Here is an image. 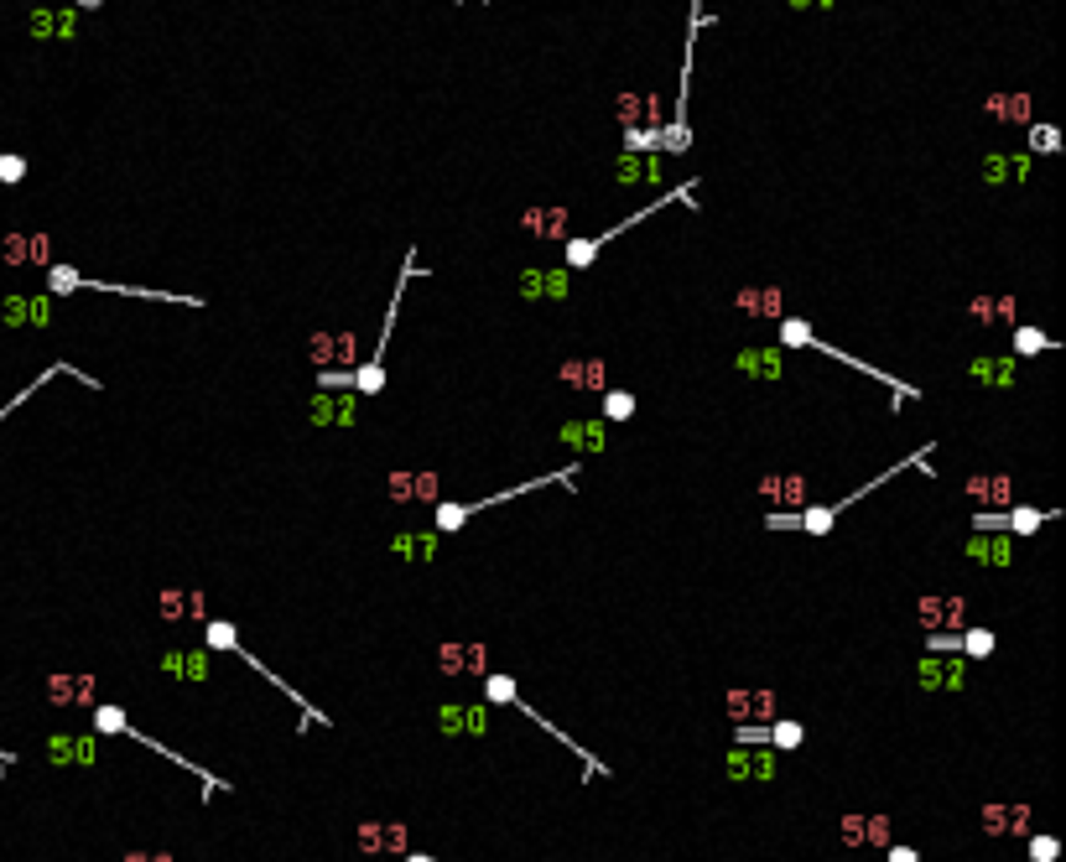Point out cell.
I'll use <instances>...</instances> for the list:
<instances>
[{"label":"cell","instance_id":"6da1fadb","mask_svg":"<svg viewBox=\"0 0 1066 862\" xmlns=\"http://www.w3.org/2000/svg\"><path fill=\"white\" fill-rule=\"evenodd\" d=\"M692 193H698V177H692V182H682V187H671V193H661V198H650L645 209H635L630 218H619V224H614V229H604V234H593V239H562V244H567V266H562V270H588L593 260H599V255H604V250H609V239H619L624 229L645 224L650 213H661L666 203H698Z\"/></svg>","mask_w":1066,"mask_h":862},{"label":"cell","instance_id":"7a4b0ae2","mask_svg":"<svg viewBox=\"0 0 1066 862\" xmlns=\"http://www.w3.org/2000/svg\"><path fill=\"white\" fill-rule=\"evenodd\" d=\"M578 478V463H567V468H557V473H541V478H531V483H516V488H500V494H489V499H437V536H453V530H463L474 514H484V509L494 505H505V499H520V494H531V488H547V483H573Z\"/></svg>","mask_w":1066,"mask_h":862},{"label":"cell","instance_id":"3957f363","mask_svg":"<svg viewBox=\"0 0 1066 862\" xmlns=\"http://www.w3.org/2000/svg\"><path fill=\"white\" fill-rule=\"evenodd\" d=\"M775 338H781V349H812V354H827V358H838V364H848V369H858V374H869V380L889 385V390H895V406H900V400H915L911 385H900L895 374H884V369H874V364H858L853 354L832 349V343H827V338H817V332L801 323V317H781V323H775Z\"/></svg>","mask_w":1066,"mask_h":862},{"label":"cell","instance_id":"277c9868","mask_svg":"<svg viewBox=\"0 0 1066 862\" xmlns=\"http://www.w3.org/2000/svg\"><path fill=\"white\" fill-rule=\"evenodd\" d=\"M733 312H744L749 323H781L786 317V291L775 281H755L733 291Z\"/></svg>","mask_w":1066,"mask_h":862},{"label":"cell","instance_id":"5b68a950","mask_svg":"<svg viewBox=\"0 0 1066 862\" xmlns=\"http://www.w3.org/2000/svg\"><path fill=\"white\" fill-rule=\"evenodd\" d=\"M359 852L365 858H406L411 852L406 821H359Z\"/></svg>","mask_w":1066,"mask_h":862},{"label":"cell","instance_id":"8992f818","mask_svg":"<svg viewBox=\"0 0 1066 862\" xmlns=\"http://www.w3.org/2000/svg\"><path fill=\"white\" fill-rule=\"evenodd\" d=\"M723 712L733 717V727H744V722L770 727V722L781 717V702H775V691H739V685H733L729 696H723Z\"/></svg>","mask_w":1066,"mask_h":862},{"label":"cell","instance_id":"52a82bcc","mask_svg":"<svg viewBox=\"0 0 1066 862\" xmlns=\"http://www.w3.org/2000/svg\"><path fill=\"white\" fill-rule=\"evenodd\" d=\"M963 494H968L973 505H983L978 514H1004V509L1020 505V499H1014V478H1009V473H973Z\"/></svg>","mask_w":1066,"mask_h":862},{"label":"cell","instance_id":"ba28073f","mask_svg":"<svg viewBox=\"0 0 1066 862\" xmlns=\"http://www.w3.org/2000/svg\"><path fill=\"white\" fill-rule=\"evenodd\" d=\"M312 426H359V395L354 390H318L312 395Z\"/></svg>","mask_w":1066,"mask_h":862},{"label":"cell","instance_id":"9c48e42d","mask_svg":"<svg viewBox=\"0 0 1066 862\" xmlns=\"http://www.w3.org/2000/svg\"><path fill=\"white\" fill-rule=\"evenodd\" d=\"M557 442L573 452H609V421L599 416H573L557 426Z\"/></svg>","mask_w":1066,"mask_h":862},{"label":"cell","instance_id":"30bf717a","mask_svg":"<svg viewBox=\"0 0 1066 862\" xmlns=\"http://www.w3.org/2000/svg\"><path fill=\"white\" fill-rule=\"evenodd\" d=\"M557 380L567 390H578V395H604L609 390V364L604 358H567V364H557Z\"/></svg>","mask_w":1066,"mask_h":862},{"label":"cell","instance_id":"8fae6325","mask_svg":"<svg viewBox=\"0 0 1066 862\" xmlns=\"http://www.w3.org/2000/svg\"><path fill=\"white\" fill-rule=\"evenodd\" d=\"M437 670H442L448 681H458V676H479V681H484L489 676V650L484 644H442V650H437Z\"/></svg>","mask_w":1066,"mask_h":862},{"label":"cell","instance_id":"7c38bea8","mask_svg":"<svg viewBox=\"0 0 1066 862\" xmlns=\"http://www.w3.org/2000/svg\"><path fill=\"white\" fill-rule=\"evenodd\" d=\"M915 681L926 685V691H963V685H968V670H963L957 654H926V660L915 665Z\"/></svg>","mask_w":1066,"mask_h":862},{"label":"cell","instance_id":"4fadbf2b","mask_svg":"<svg viewBox=\"0 0 1066 862\" xmlns=\"http://www.w3.org/2000/svg\"><path fill=\"white\" fill-rule=\"evenodd\" d=\"M437 727L453 733V738H484L489 712H484V702H448V707L437 712Z\"/></svg>","mask_w":1066,"mask_h":862},{"label":"cell","instance_id":"5bb4252c","mask_svg":"<svg viewBox=\"0 0 1066 862\" xmlns=\"http://www.w3.org/2000/svg\"><path fill=\"white\" fill-rule=\"evenodd\" d=\"M203 608H209V597L198 593V587H161V593H156V613H161L167 624H178V619H198V624H203V619H209Z\"/></svg>","mask_w":1066,"mask_h":862},{"label":"cell","instance_id":"9a60e30c","mask_svg":"<svg viewBox=\"0 0 1066 862\" xmlns=\"http://www.w3.org/2000/svg\"><path fill=\"white\" fill-rule=\"evenodd\" d=\"M729 779H739V784L775 779V753L770 748H729Z\"/></svg>","mask_w":1066,"mask_h":862},{"label":"cell","instance_id":"2e32d148","mask_svg":"<svg viewBox=\"0 0 1066 862\" xmlns=\"http://www.w3.org/2000/svg\"><path fill=\"white\" fill-rule=\"evenodd\" d=\"M27 31L37 42H47V37H58V42H73V31H79V11L73 5H62V11H47V5H37L27 16Z\"/></svg>","mask_w":1066,"mask_h":862},{"label":"cell","instance_id":"e0dca14e","mask_svg":"<svg viewBox=\"0 0 1066 862\" xmlns=\"http://www.w3.org/2000/svg\"><path fill=\"white\" fill-rule=\"evenodd\" d=\"M963 551H968V562L1009 566V562H1014V536H1004V530H973Z\"/></svg>","mask_w":1066,"mask_h":862},{"label":"cell","instance_id":"ac0fdd59","mask_svg":"<svg viewBox=\"0 0 1066 862\" xmlns=\"http://www.w3.org/2000/svg\"><path fill=\"white\" fill-rule=\"evenodd\" d=\"M47 759L53 764H94L99 759V738H89V733H53L47 738Z\"/></svg>","mask_w":1066,"mask_h":862},{"label":"cell","instance_id":"d6986e66","mask_svg":"<svg viewBox=\"0 0 1066 862\" xmlns=\"http://www.w3.org/2000/svg\"><path fill=\"white\" fill-rule=\"evenodd\" d=\"M520 297L525 301H567V270H520Z\"/></svg>","mask_w":1066,"mask_h":862},{"label":"cell","instance_id":"ffe728a7","mask_svg":"<svg viewBox=\"0 0 1066 862\" xmlns=\"http://www.w3.org/2000/svg\"><path fill=\"white\" fill-rule=\"evenodd\" d=\"M520 229L531 239H567V209L562 203H536L520 213Z\"/></svg>","mask_w":1066,"mask_h":862},{"label":"cell","instance_id":"44dd1931","mask_svg":"<svg viewBox=\"0 0 1066 862\" xmlns=\"http://www.w3.org/2000/svg\"><path fill=\"white\" fill-rule=\"evenodd\" d=\"M1030 805H983V836H1025Z\"/></svg>","mask_w":1066,"mask_h":862},{"label":"cell","instance_id":"7402d4cb","mask_svg":"<svg viewBox=\"0 0 1066 862\" xmlns=\"http://www.w3.org/2000/svg\"><path fill=\"white\" fill-rule=\"evenodd\" d=\"M0 317H5V327H47L53 323V301L47 297H5Z\"/></svg>","mask_w":1066,"mask_h":862},{"label":"cell","instance_id":"603a6c76","mask_svg":"<svg viewBox=\"0 0 1066 862\" xmlns=\"http://www.w3.org/2000/svg\"><path fill=\"white\" fill-rule=\"evenodd\" d=\"M94 676H47V702H58V707H94Z\"/></svg>","mask_w":1066,"mask_h":862},{"label":"cell","instance_id":"cb8c5ba5","mask_svg":"<svg viewBox=\"0 0 1066 862\" xmlns=\"http://www.w3.org/2000/svg\"><path fill=\"white\" fill-rule=\"evenodd\" d=\"M733 369L749 374V380H781V374H786V354H781V349H739V354H733Z\"/></svg>","mask_w":1066,"mask_h":862},{"label":"cell","instance_id":"d4e9b609","mask_svg":"<svg viewBox=\"0 0 1066 862\" xmlns=\"http://www.w3.org/2000/svg\"><path fill=\"white\" fill-rule=\"evenodd\" d=\"M968 380H978V385H994V390H1009L1014 380H1020V358L1014 354H999V358H973L968 364Z\"/></svg>","mask_w":1066,"mask_h":862},{"label":"cell","instance_id":"484cf974","mask_svg":"<svg viewBox=\"0 0 1066 862\" xmlns=\"http://www.w3.org/2000/svg\"><path fill=\"white\" fill-rule=\"evenodd\" d=\"M983 177L994 182V187H1004V182H1025V177H1030V156H1025V151H999V156H988V161H983Z\"/></svg>","mask_w":1066,"mask_h":862},{"label":"cell","instance_id":"4316f807","mask_svg":"<svg viewBox=\"0 0 1066 862\" xmlns=\"http://www.w3.org/2000/svg\"><path fill=\"white\" fill-rule=\"evenodd\" d=\"M391 556H401V562H411V566L432 562L437 556V530H401L391 540Z\"/></svg>","mask_w":1066,"mask_h":862},{"label":"cell","instance_id":"83f0119b","mask_svg":"<svg viewBox=\"0 0 1066 862\" xmlns=\"http://www.w3.org/2000/svg\"><path fill=\"white\" fill-rule=\"evenodd\" d=\"M614 182H661V156H635V151H619V161H614Z\"/></svg>","mask_w":1066,"mask_h":862},{"label":"cell","instance_id":"f1b7e54d","mask_svg":"<svg viewBox=\"0 0 1066 862\" xmlns=\"http://www.w3.org/2000/svg\"><path fill=\"white\" fill-rule=\"evenodd\" d=\"M167 676H178V681H209V650L193 654V650H167L156 660Z\"/></svg>","mask_w":1066,"mask_h":862},{"label":"cell","instance_id":"f546056e","mask_svg":"<svg viewBox=\"0 0 1066 862\" xmlns=\"http://www.w3.org/2000/svg\"><path fill=\"white\" fill-rule=\"evenodd\" d=\"M1045 520H1056V509H1030V505H1014L999 514V530L1004 536H1036Z\"/></svg>","mask_w":1066,"mask_h":862},{"label":"cell","instance_id":"4dcf8cb0","mask_svg":"<svg viewBox=\"0 0 1066 862\" xmlns=\"http://www.w3.org/2000/svg\"><path fill=\"white\" fill-rule=\"evenodd\" d=\"M983 110L994 119H1004V125H1030V94H988L983 99Z\"/></svg>","mask_w":1066,"mask_h":862},{"label":"cell","instance_id":"1f68e13d","mask_svg":"<svg viewBox=\"0 0 1066 862\" xmlns=\"http://www.w3.org/2000/svg\"><path fill=\"white\" fill-rule=\"evenodd\" d=\"M640 411V400H635V390H604L599 395V421H609V426H619V421H630Z\"/></svg>","mask_w":1066,"mask_h":862},{"label":"cell","instance_id":"d6a6232c","mask_svg":"<svg viewBox=\"0 0 1066 862\" xmlns=\"http://www.w3.org/2000/svg\"><path fill=\"white\" fill-rule=\"evenodd\" d=\"M775 505H786V509H775V514H801V509L812 505V488H806V478H801V473H781Z\"/></svg>","mask_w":1066,"mask_h":862},{"label":"cell","instance_id":"836d02e7","mask_svg":"<svg viewBox=\"0 0 1066 862\" xmlns=\"http://www.w3.org/2000/svg\"><path fill=\"white\" fill-rule=\"evenodd\" d=\"M968 317H983V327L988 323H1014L1020 307H1014V297H973L968 301Z\"/></svg>","mask_w":1066,"mask_h":862},{"label":"cell","instance_id":"e575fe53","mask_svg":"<svg viewBox=\"0 0 1066 862\" xmlns=\"http://www.w3.org/2000/svg\"><path fill=\"white\" fill-rule=\"evenodd\" d=\"M801 738H806V727H801V722H791V717H775V722L764 727V748H781V753L801 748Z\"/></svg>","mask_w":1066,"mask_h":862},{"label":"cell","instance_id":"d590c367","mask_svg":"<svg viewBox=\"0 0 1066 862\" xmlns=\"http://www.w3.org/2000/svg\"><path fill=\"white\" fill-rule=\"evenodd\" d=\"M1056 338H1045L1036 323H1020L1014 327V358H1036V354H1051Z\"/></svg>","mask_w":1066,"mask_h":862},{"label":"cell","instance_id":"8d00e7d4","mask_svg":"<svg viewBox=\"0 0 1066 862\" xmlns=\"http://www.w3.org/2000/svg\"><path fill=\"white\" fill-rule=\"evenodd\" d=\"M1051 151H1062V130L1030 119V125H1025V156H1051Z\"/></svg>","mask_w":1066,"mask_h":862},{"label":"cell","instance_id":"74e56055","mask_svg":"<svg viewBox=\"0 0 1066 862\" xmlns=\"http://www.w3.org/2000/svg\"><path fill=\"white\" fill-rule=\"evenodd\" d=\"M203 650H240V628L229 619H203Z\"/></svg>","mask_w":1066,"mask_h":862},{"label":"cell","instance_id":"f35d334b","mask_svg":"<svg viewBox=\"0 0 1066 862\" xmlns=\"http://www.w3.org/2000/svg\"><path fill=\"white\" fill-rule=\"evenodd\" d=\"M307 354L318 364V374L338 369V332H312V338H307Z\"/></svg>","mask_w":1066,"mask_h":862},{"label":"cell","instance_id":"ab89813d","mask_svg":"<svg viewBox=\"0 0 1066 862\" xmlns=\"http://www.w3.org/2000/svg\"><path fill=\"white\" fill-rule=\"evenodd\" d=\"M53 374H73V369H68V364H47V369H42V374H37V380H31L27 390H16V395H11V400H5V406H0V421L11 416V411H16V406H27L31 395H37V390H42V385H47V380H53Z\"/></svg>","mask_w":1066,"mask_h":862},{"label":"cell","instance_id":"60d3db41","mask_svg":"<svg viewBox=\"0 0 1066 862\" xmlns=\"http://www.w3.org/2000/svg\"><path fill=\"white\" fill-rule=\"evenodd\" d=\"M957 654L988 660V654H994V634H988V628H963V634H957Z\"/></svg>","mask_w":1066,"mask_h":862},{"label":"cell","instance_id":"b9f144b4","mask_svg":"<svg viewBox=\"0 0 1066 862\" xmlns=\"http://www.w3.org/2000/svg\"><path fill=\"white\" fill-rule=\"evenodd\" d=\"M864 847H895V821L889 816H864Z\"/></svg>","mask_w":1066,"mask_h":862},{"label":"cell","instance_id":"7bdbcfd3","mask_svg":"<svg viewBox=\"0 0 1066 862\" xmlns=\"http://www.w3.org/2000/svg\"><path fill=\"white\" fill-rule=\"evenodd\" d=\"M0 260L5 266H31V234H5L0 239Z\"/></svg>","mask_w":1066,"mask_h":862},{"label":"cell","instance_id":"ee69618b","mask_svg":"<svg viewBox=\"0 0 1066 862\" xmlns=\"http://www.w3.org/2000/svg\"><path fill=\"white\" fill-rule=\"evenodd\" d=\"M442 499V478L437 473H411V505H437Z\"/></svg>","mask_w":1066,"mask_h":862},{"label":"cell","instance_id":"f6af8a7d","mask_svg":"<svg viewBox=\"0 0 1066 862\" xmlns=\"http://www.w3.org/2000/svg\"><path fill=\"white\" fill-rule=\"evenodd\" d=\"M27 177V156H16V151H0V187H11V182Z\"/></svg>","mask_w":1066,"mask_h":862},{"label":"cell","instance_id":"bcb514c9","mask_svg":"<svg viewBox=\"0 0 1066 862\" xmlns=\"http://www.w3.org/2000/svg\"><path fill=\"white\" fill-rule=\"evenodd\" d=\"M838 841H843V847H864V816H858V810H848V816L838 821Z\"/></svg>","mask_w":1066,"mask_h":862},{"label":"cell","instance_id":"7dc6e473","mask_svg":"<svg viewBox=\"0 0 1066 862\" xmlns=\"http://www.w3.org/2000/svg\"><path fill=\"white\" fill-rule=\"evenodd\" d=\"M125 722H130V717H125L120 707H94V727H99V733H125Z\"/></svg>","mask_w":1066,"mask_h":862},{"label":"cell","instance_id":"c3c4849f","mask_svg":"<svg viewBox=\"0 0 1066 862\" xmlns=\"http://www.w3.org/2000/svg\"><path fill=\"white\" fill-rule=\"evenodd\" d=\"M385 488H391L396 505H411V473H406V468H396V473L385 478Z\"/></svg>","mask_w":1066,"mask_h":862},{"label":"cell","instance_id":"681fc988","mask_svg":"<svg viewBox=\"0 0 1066 862\" xmlns=\"http://www.w3.org/2000/svg\"><path fill=\"white\" fill-rule=\"evenodd\" d=\"M915 608H921V619H926V628H937V624L946 619V597H921Z\"/></svg>","mask_w":1066,"mask_h":862},{"label":"cell","instance_id":"f907efd6","mask_svg":"<svg viewBox=\"0 0 1066 862\" xmlns=\"http://www.w3.org/2000/svg\"><path fill=\"white\" fill-rule=\"evenodd\" d=\"M31 266H37V270L53 266V239H47V234H31Z\"/></svg>","mask_w":1066,"mask_h":862},{"label":"cell","instance_id":"816d5d0a","mask_svg":"<svg viewBox=\"0 0 1066 862\" xmlns=\"http://www.w3.org/2000/svg\"><path fill=\"white\" fill-rule=\"evenodd\" d=\"M884 862H921L915 847H884Z\"/></svg>","mask_w":1066,"mask_h":862},{"label":"cell","instance_id":"f5cc1de1","mask_svg":"<svg viewBox=\"0 0 1066 862\" xmlns=\"http://www.w3.org/2000/svg\"><path fill=\"white\" fill-rule=\"evenodd\" d=\"M775 488H781V473H764L760 478V494H764V499H775Z\"/></svg>","mask_w":1066,"mask_h":862},{"label":"cell","instance_id":"db71d44e","mask_svg":"<svg viewBox=\"0 0 1066 862\" xmlns=\"http://www.w3.org/2000/svg\"><path fill=\"white\" fill-rule=\"evenodd\" d=\"M104 0H73V11H99Z\"/></svg>","mask_w":1066,"mask_h":862},{"label":"cell","instance_id":"11a10c76","mask_svg":"<svg viewBox=\"0 0 1066 862\" xmlns=\"http://www.w3.org/2000/svg\"><path fill=\"white\" fill-rule=\"evenodd\" d=\"M120 862H152V852H125Z\"/></svg>","mask_w":1066,"mask_h":862},{"label":"cell","instance_id":"9f6ffc18","mask_svg":"<svg viewBox=\"0 0 1066 862\" xmlns=\"http://www.w3.org/2000/svg\"><path fill=\"white\" fill-rule=\"evenodd\" d=\"M401 862H437V858H426V852H406Z\"/></svg>","mask_w":1066,"mask_h":862},{"label":"cell","instance_id":"6f0895ef","mask_svg":"<svg viewBox=\"0 0 1066 862\" xmlns=\"http://www.w3.org/2000/svg\"><path fill=\"white\" fill-rule=\"evenodd\" d=\"M152 862H172V852H152Z\"/></svg>","mask_w":1066,"mask_h":862},{"label":"cell","instance_id":"680465c9","mask_svg":"<svg viewBox=\"0 0 1066 862\" xmlns=\"http://www.w3.org/2000/svg\"><path fill=\"white\" fill-rule=\"evenodd\" d=\"M479 5H489V0H479Z\"/></svg>","mask_w":1066,"mask_h":862}]
</instances>
